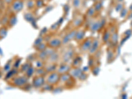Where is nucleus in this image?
<instances>
[{
    "instance_id": "obj_8",
    "label": "nucleus",
    "mask_w": 132,
    "mask_h": 99,
    "mask_svg": "<svg viewBox=\"0 0 132 99\" xmlns=\"http://www.w3.org/2000/svg\"><path fill=\"white\" fill-rule=\"evenodd\" d=\"M60 44H61V41H60V40L57 39V38H54V39L51 40L49 42L50 46L53 47V48L54 47L60 46Z\"/></svg>"
},
{
    "instance_id": "obj_19",
    "label": "nucleus",
    "mask_w": 132,
    "mask_h": 99,
    "mask_svg": "<svg viewBox=\"0 0 132 99\" xmlns=\"http://www.w3.org/2000/svg\"><path fill=\"white\" fill-rule=\"evenodd\" d=\"M98 1L99 2H101V1H102V0H98Z\"/></svg>"
},
{
    "instance_id": "obj_18",
    "label": "nucleus",
    "mask_w": 132,
    "mask_h": 99,
    "mask_svg": "<svg viewBox=\"0 0 132 99\" xmlns=\"http://www.w3.org/2000/svg\"><path fill=\"white\" fill-rule=\"evenodd\" d=\"M131 10H132V5H131Z\"/></svg>"
},
{
    "instance_id": "obj_6",
    "label": "nucleus",
    "mask_w": 132,
    "mask_h": 99,
    "mask_svg": "<svg viewBox=\"0 0 132 99\" xmlns=\"http://www.w3.org/2000/svg\"><path fill=\"white\" fill-rule=\"evenodd\" d=\"M70 68H69V66L66 64H63L62 65H60V67L57 69V73H62L64 74L65 73H67V71H69Z\"/></svg>"
},
{
    "instance_id": "obj_1",
    "label": "nucleus",
    "mask_w": 132,
    "mask_h": 99,
    "mask_svg": "<svg viewBox=\"0 0 132 99\" xmlns=\"http://www.w3.org/2000/svg\"><path fill=\"white\" fill-rule=\"evenodd\" d=\"M11 11L13 13H17L23 10L24 7V2L23 0H13V2L9 5Z\"/></svg>"
},
{
    "instance_id": "obj_15",
    "label": "nucleus",
    "mask_w": 132,
    "mask_h": 99,
    "mask_svg": "<svg viewBox=\"0 0 132 99\" xmlns=\"http://www.w3.org/2000/svg\"><path fill=\"white\" fill-rule=\"evenodd\" d=\"M95 8L93 7V8H90L89 11H88V13H87V15H89V16H92L95 12Z\"/></svg>"
},
{
    "instance_id": "obj_12",
    "label": "nucleus",
    "mask_w": 132,
    "mask_h": 99,
    "mask_svg": "<svg viewBox=\"0 0 132 99\" xmlns=\"http://www.w3.org/2000/svg\"><path fill=\"white\" fill-rule=\"evenodd\" d=\"M118 34L116 32L113 33L111 36V41L113 44H116L118 42Z\"/></svg>"
},
{
    "instance_id": "obj_17",
    "label": "nucleus",
    "mask_w": 132,
    "mask_h": 99,
    "mask_svg": "<svg viewBox=\"0 0 132 99\" xmlns=\"http://www.w3.org/2000/svg\"><path fill=\"white\" fill-rule=\"evenodd\" d=\"M2 1H3V2L4 3L5 5H9L11 3H12L13 0H2Z\"/></svg>"
},
{
    "instance_id": "obj_20",
    "label": "nucleus",
    "mask_w": 132,
    "mask_h": 99,
    "mask_svg": "<svg viewBox=\"0 0 132 99\" xmlns=\"http://www.w3.org/2000/svg\"><path fill=\"white\" fill-rule=\"evenodd\" d=\"M93 1H95V0H93Z\"/></svg>"
},
{
    "instance_id": "obj_16",
    "label": "nucleus",
    "mask_w": 132,
    "mask_h": 99,
    "mask_svg": "<svg viewBox=\"0 0 132 99\" xmlns=\"http://www.w3.org/2000/svg\"><path fill=\"white\" fill-rule=\"evenodd\" d=\"M43 2L42 0H38L37 2H36V5L38 7H42L43 5Z\"/></svg>"
},
{
    "instance_id": "obj_9",
    "label": "nucleus",
    "mask_w": 132,
    "mask_h": 99,
    "mask_svg": "<svg viewBox=\"0 0 132 99\" xmlns=\"http://www.w3.org/2000/svg\"><path fill=\"white\" fill-rule=\"evenodd\" d=\"M92 42L89 39H88V41H85V42H83L82 45H81V50H84L83 52L87 51V50L89 49L90 47V45H91Z\"/></svg>"
},
{
    "instance_id": "obj_11",
    "label": "nucleus",
    "mask_w": 132,
    "mask_h": 99,
    "mask_svg": "<svg viewBox=\"0 0 132 99\" xmlns=\"http://www.w3.org/2000/svg\"><path fill=\"white\" fill-rule=\"evenodd\" d=\"M72 74L74 77H77V78L81 79V77L82 75V72H81V71L79 69H75L73 70Z\"/></svg>"
},
{
    "instance_id": "obj_5",
    "label": "nucleus",
    "mask_w": 132,
    "mask_h": 99,
    "mask_svg": "<svg viewBox=\"0 0 132 99\" xmlns=\"http://www.w3.org/2000/svg\"><path fill=\"white\" fill-rule=\"evenodd\" d=\"M16 23V16L15 13H12L11 15H9L8 17V21L7 23V25L9 28L13 27Z\"/></svg>"
},
{
    "instance_id": "obj_13",
    "label": "nucleus",
    "mask_w": 132,
    "mask_h": 99,
    "mask_svg": "<svg viewBox=\"0 0 132 99\" xmlns=\"http://www.w3.org/2000/svg\"><path fill=\"white\" fill-rule=\"evenodd\" d=\"M85 33L84 32H82V31H78V32H76V34H75V38H77L78 40H81V38H82V36H84Z\"/></svg>"
},
{
    "instance_id": "obj_3",
    "label": "nucleus",
    "mask_w": 132,
    "mask_h": 99,
    "mask_svg": "<svg viewBox=\"0 0 132 99\" xmlns=\"http://www.w3.org/2000/svg\"><path fill=\"white\" fill-rule=\"evenodd\" d=\"M27 82V79L24 77H16L12 80L13 85L16 87H21Z\"/></svg>"
},
{
    "instance_id": "obj_4",
    "label": "nucleus",
    "mask_w": 132,
    "mask_h": 99,
    "mask_svg": "<svg viewBox=\"0 0 132 99\" xmlns=\"http://www.w3.org/2000/svg\"><path fill=\"white\" fill-rule=\"evenodd\" d=\"M44 82H45V80L44 79V77L41 76L36 77L32 81L33 86L36 88H39L41 87L44 84Z\"/></svg>"
},
{
    "instance_id": "obj_2",
    "label": "nucleus",
    "mask_w": 132,
    "mask_h": 99,
    "mask_svg": "<svg viewBox=\"0 0 132 99\" xmlns=\"http://www.w3.org/2000/svg\"><path fill=\"white\" fill-rule=\"evenodd\" d=\"M60 80V75L57 72H52L46 77V82L49 85H54Z\"/></svg>"
},
{
    "instance_id": "obj_14",
    "label": "nucleus",
    "mask_w": 132,
    "mask_h": 99,
    "mask_svg": "<svg viewBox=\"0 0 132 99\" xmlns=\"http://www.w3.org/2000/svg\"><path fill=\"white\" fill-rule=\"evenodd\" d=\"M95 5H96L97 7H94V8H95V11H99L101 10V7H102V5H101V3H100V2H98L97 3H96Z\"/></svg>"
},
{
    "instance_id": "obj_10",
    "label": "nucleus",
    "mask_w": 132,
    "mask_h": 99,
    "mask_svg": "<svg viewBox=\"0 0 132 99\" xmlns=\"http://www.w3.org/2000/svg\"><path fill=\"white\" fill-rule=\"evenodd\" d=\"M7 33V29L5 26L3 25L0 27V40H2L6 36Z\"/></svg>"
},
{
    "instance_id": "obj_7",
    "label": "nucleus",
    "mask_w": 132,
    "mask_h": 99,
    "mask_svg": "<svg viewBox=\"0 0 132 99\" xmlns=\"http://www.w3.org/2000/svg\"><path fill=\"white\" fill-rule=\"evenodd\" d=\"M97 40H95L92 42L91 45H90V48H89V52L90 54H93L95 53L96 50V48L98 46V42H97Z\"/></svg>"
}]
</instances>
